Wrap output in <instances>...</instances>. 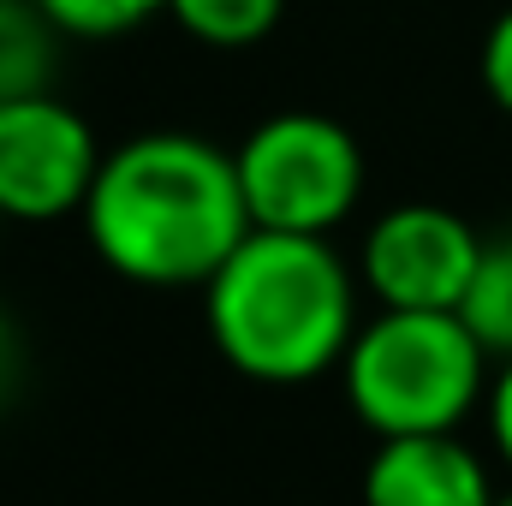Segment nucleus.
I'll return each instance as SVG.
<instances>
[{
    "label": "nucleus",
    "instance_id": "20e7f679",
    "mask_svg": "<svg viewBox=\"0 0 512 506\" xmlns=\"http://www.w3.org/2000/svg\"><path fill=\"white\" fill-rule=\"evenodd\" d=\"M239 191L256 233H304L328 239L364 197V149L328 114H268L233 149Z\"/></svg>",
    "mask_w": 512,
    "mask_h": 506
},
{
    "label": "nucleus",
    "instance_id": "0eeeda50",
    "mask_svg": "<svg viewBox=\"0 0 512 506\" xmlns=\"http://www.w3.org/2000/svg\"><path fill=\"white\" fill-rule=\"evenodd\" d=\"M489 465L459 435L376 441L364 465V506H495Z\"/></svg>",
    "mask_w": 512,
    "mask_h": 506
},
{
    "label": "nucleus",
    "instance_id": "423d86ee",
    "mask_svg": "<svg viewBox=\"0 0 512 506\" xmlns=\"http://www.w3.org/2000/svg\"><path fill=\"white\" fill-rule=\"evenodd\" d=\"M483 239L441 203H399L364 233L358 280L382 310H459L471 292Z\"/></svg>",
    "mask_w": 512,
    "mask_h": 506
},
{
    "label": "nucleus",
    "instance_id": "ddd939ff",
    "mask_svg": "<svg viewBox=\"0 0 512 506\" xmlns=\"http://www.w3.org/2000/svg\"><path fill=\"white\" fill-rule=\"evenodd\" d=\"M489 429H495V447L512 465V358L501 364V376L489 381Z\"/></svg>",
    "mask_w": 512,
    "mask_h": 506
},
{
    "label": "nucleus",
    "instance_id": "6e6552de",
    "mask_svg": "<svg viewBox=\"0 0 512 506\" xmlns=\"http://www.w3.org/2000/svg\"><path fill=\"white\" fill-rule=\"evenodd\" d=\"M60 24L42 12V0H0V102L54 90V48Z\"/></svg>",
    "mask_w": 512,
    "mask_h": 506
},
{
    "label": "nucleus",
    "instance_id": "f8f14e48",
    "mask_svg": "<svg viewBox=\"0 0 512 506\" xmlns=\"http://www.w3.org/2000/svg\"><path fill=\"white\" fill-rule=\"evenodd\" d=\"M483 90H489V102L512 114V6L489 24V36H483Z\"/></svg>",
    "mask_w": 512,
    "mask_h": 506
},
{
    "label": "nucleus",
    "instance_id": "f257e3e1",
    "mask_svg": "<svg viewBox=\"0 0 512 506\" xmlns=\"http://www.w3.org/2000/svg\"><path fill=\"white\" fill-rule=\"evenodd\" d=\"M84 233L137 286H209L251 239V209L227 149L197 131H137L102 155Z\"/></svg>",
    "mask_w": 512,
    "mask_h": 506
},
{
    "label": "nucleus",
    "instance_id": "2eb2a0df",
    "mask_svg": "<svg viewBox=\"0 0 512 506\" xmlns=\"http://www.w3.org/2000/svg\"><path fill=\"white\" fill-rule=\"evenodd\" d=\"M495 506H512V495H501V501H495Z\"/></svg>",
    "mask_w": 512,
    "mask_h": 506
},
{
    "label": "nucleus",
    "instance_id": "f03ea898",
    "mask_svg": "<svg viewBox=\"0 0 512 506\" xmlns=\"http://www.w3.org/2000/svg\"><path fill=\"white\" fill-rule=\"evenodd\" d=\"M328 239L256 233L203 286L215 352L251 381L292 387L346 364L358 340V292Z\"/></svg>",
    "mask_w": 512,
    "mask_h": 506
},
{
    "label": "nucleus",
    "instance_id": "1a4fd4ad",
    "mask_svg": "<svg viewBox=\"0 0 512 506\" xmlns=\"http://www.w3.org/2000/svg\"><path fill=\"white\" fill-rule=\"evenodd\" d=\"M459 316L471 322L483 352L507 364L512 358V233L483 239V256H477V274H471V292H465Z\"/></svg>",
    "mask_w": 512,
    "mask_h": 506
},
{
    "label": "nucleus",
    "instance_id": "4468645a",
    "mask_svg": "<svg viewBox=\"0 0 512 506\" xmlns=\"http://www.w3.org/2000/svg\"><path fill=\"white\" fill-rule=\"evenodd\" d=\"M18 370H24V346H18V328L0 316V405H6V393L18 387Z\"/></svg>",
    "mask_w": 512,
    "mask_h": 506
},
{
    "label": "nucleus",
    "instance_id": "9d476101",
    "mask_svg": "<svg viewBox=\"0 0 512 506\" xmlns=\"http://www.w3.org/2000/svg\"><path fill=\"white\" fill-rule=\"evenodd\" d=\"M167 12L203 48H256L280 24L286 0H167Z\"/></svg>",
    "mask_w": 512,
    "mask_h": 506
},
{
    "label": "nucleus",
    "instance_id": "9b49d317",
    "mask_svg": "<svg viewBox=\"0 0 512 506\" xmlns=\"http://www.w3.org/2000/svg\"><path fill=\"white\" fill-rule=\"evenodd\" d=\"M42 12L66 36H126L143 18L167 12V0H42Z\"/></svg>",
    "mask_w": 512,
    "mask_h": 506
},
{
    "label": "nucleus",
    "instance_id": "39448f33",
    "mask_svg": "<svg viewBox=\"0 0 512 506\" xmlns=\"http://www.w3.org/2000/svg\"><path fill=\"white\" fill-rule=\"evenodd\" d=\"M102 143L90 120L54 90L0 102V215L6 221H60L84 215L102 173Z\"/></svg>",
    "mask_w": 512,
    "mask_h": 506
},
{
    "label": "nucleus",
    "instance_id": "7ed1b4c3",
    "mask_svg": "<svg viewBox=\"0 0 512 506\" xmlns=\"http://www.w3.org/2000/svg\"><path fill=\"white\" fill-rule=\"evenodd\" d=\"M340 381L376 441L453 435L489 387V352L459 310H382L358 328Z\"/></svg>",
    "mask_w": 512,
    "mask_h": 506
}]
</instances>
